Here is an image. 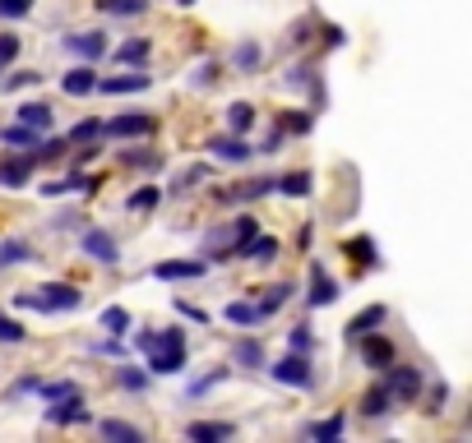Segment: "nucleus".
<instances>
[{
	"mask_svg": "<svg viewBox=\"0 0 472 443\" xmlns=\"http://www.w3.org/2000/svg\"><path fill=\"white\" fill-rule=\"evenodd\" d=\"M15 120L28 125V129H37V134H47V129L56 125V116H51L47 102H19V107H15Z\"/></svg>",
	"mask_w": 472,
	"mask_h": 443,
	"instance_id": "20",
	"label": "nucleus"
},
{
	"mask_svg": "<svg viewBox=\"0 0 472 443\" xmlns=\"http://www.w3.org/2000/svg\"><path fill=\"white\" fill-rule=\"evenodd\" d=\"M37 171V158L24 153V148H10V153H0V185L5 190H24Z\"/></svg>",
	"mask_w": 472,
	"mask_h": 443,
	"instance_id": "6",
	"label": "nucleus"
},
{
	"mask_svg": "<svg viewBox=\"0 0 472 443\" xmlns=\"http://www.w3.org/2000/svg\"><path fill=\"white\" fill-rule=\"evenodd\" d=\"M292 295H297V286H292V282H274V286L264 291V301H259V310H264V314H278V310H283V305L292 301Z\"/></svg>",
	"mask_w": 472,
	"mask_h": 443,
	"instance_id": "36",
	"label": "nucleus"
},
{
	"mask_svg": "<svg viewBox=\"0 0 472 443\" xmlns=\"http://www.w3.org/2000/svg\"><path fill=\"white\" fill-rule=\"evenodd\" d=\"M24 337H28V328H24V324H15L5 310H0V346H19Z\"/></svg>",
	"mask_w": 472,
	"mask_h": 443,
	"instance_id": "46",
	"label": "nucleus"
},
{
	"mask_svg": "<svg viewBox=\"0 0 472 443\" xmlns=\"http://www.w3.org/2000/svg\"><path fill=\"white\" fill-rule=\"evenodd\" d=\"M320 37H324V46H343V42H348V33H343L339 24H329V28H320Z\"/></svg>",
	"mask_w": 472,
	"mask_h": 443,
	"instance_id": "52",
	"label": "nucleus"
},
{
	"mask_svg": "<svg viewBox=\"0 0 472 443\" xmlns=\"http://www.w3.org/2000/svg\"><path fill=\"white\" fill-rule=\"evenodd\" d=\"M297 241H301V250H306V245L315 241V222H306V227H301V236H297Z\"/></svg>",
	"mask_w": 472,
	"mask_h": 443,
	"instance_id": "58",
	"label": "nucleus"
},
{
	"mask_svg": "<svg viewBox=\"0 0 472 443\" xmlns=\"http://www.w3.org/2000/svg\"><path fill=\"white\" fill-rule=\"evenodd\" d=\"M33 84H42V74H33V69H28V74H15V79H10L15 93H19V88H33Z\"/></svg>",
	"mask_w": 472,
	"mask_h": 443,
	"instance_id": "55",
	"label": "nucleus"
},
{
	"mask_svg": "<svg viewBox=\"0 0 472 443\" xmlns=\"http://www.w3.org/2000/svg\"><path fill=\"white\" fill-rule=\"evenodd\" d=\"M214 263L205 259V254H199V259H167V263H158L153 268V277L158 282H194V277H205Z\"/></svg>",
	"mask_w": 472,
	"mask_h": 443,
	"instance_id": "11",
	"label": "nucleus"
},
{
	"mask_svg": "<svg viewBox=\"0 0 472 443\" xmlns=\"http://www.w3.org/2000/svg\"><path fill=\"white\" fill-rule=\"evenodd\" d=\"M158 203H163V190H158V185H140V190L125 194V212H153Z\"/></svg>",
	"mask_w": 472,
	"mask_h": 443,
	"instance_id": "30",
	"label": "nucleus"
},
{
	"mask_svg": "<svg viewBox=\"0 0 472 443\" xmlns=\"http://www.w3.org/2000/svg\"><path fill=\"white\" fill-rule=\"evenodd\" d=\"M19 46H24V42H19V33H0V69H5V65L19 56Z\"/></svg>",
	"mask_w": 472,
	"mask_h": 443,
	"instance_id": "50",
	"label": "nucleus"
},
{
	"mask_svg": "<svg viewBox=\"0 0 472 443\" xmlns=\"http://www.w3.org/2000/svg\"><path fill=\"white\" fill-rule=\"evenodd\" d=\"M357 342H362V365H366V369H384L389 360H398L393 342H389L384 333H375V328H371V333H362Z\"/></svg>",
	"mask_w": 472,
	"mask_h": 443,
	"instance_id": "13",
	"label": "nucleus"
},
{
	"mask_svg": "<svg viewBox=\"0 0 472 443\" xmlns=\"http://www.w3.org/2000/svg\"><path fill=\"white\" fill-rule=\"evenodd\" d=\"M214 171H209V162H194V167H185L176 180H172V194H185V190H194L199 180H209Z\"/></svg>",
	"mask_w": 472,
	"mask_h": 443,
	"instance_id": "42",
	"label": "nucleus"
},
{
	"mask_svg": "<svg viewBox=\"0 0 472 443\" xmlns=\"http://www.w3.org/2000/svg\"><path fill=\"white\" fill-rule=\"evenodd\" d=\"M153 129H158V120H153L149 111H121V116L102 120V139H111V143H125V139H149Z\"/></svg>",
	"mask_w": 472,
	"mask_h": 443,
	"instance_id": "5",
	"label": "nucleus"
},
{
	"mask_svg": "<svg viewBox=\"0 0 472 443\" xmlns=\"http://www.w3.org/2000/svg\"><path fill=\"white\" fill-rule=\"evenodd\" d=\"M268 190H274V180H268V176H250V180H241L236 190H218V203H255V199H264Z\"/></svg>",
	"mask_w": 472,
	"mask_h": 443,
	"instance_id": "16",
	"label": "nucleus"
},
{
	"mask_svg": "<svg viewBox=\"0 0 472 443\" xmlns=\"http://www.w3.org/2000/svg\"><path fill=\"white\" fill-rule=\"evenodd\" d=\"M223 319H227V324H236V328H255V324H264L268 314H264L255 301H232V305L223 310Z\"/></svg>",
	"mask_w": 472,
	"mask_h": 443,
	"instance_id": "28",
	"label": "nucleus"
},
{
	"mask_svg": "<svg viewBox=\"0 0 472 443\" xmlns=\"http://www.w3.org/2000/svg\"><path fill=\"white\" fill-rule=\"evenodd\" d=\"M176 314H185V319H194V324H209L205 310H194V305H185V301H176Z\"/></svg>",
	"mask_w": 472,
	"mask_h": 443,
	"instance_id": "56",
	"label": "nucleus"
},
{
	"mask_svg": "<svg viewBox=\"0 0 472 443\" xmlns=\"http://www.w3.org/2000/svg\"><path fill=\"white\" fill-rule=\"evenodd\" d=\"M393 407H398V402H393V393H389L384 384H375V388L362 397V416H366V420H384Z\"/></svg>",
	"mask_w": 472,
	"mask_h": 443,
	"instance_id": "26",
	"label": "nucleus"
},
{
	"mask_svg": "<svg viewBox=\"0 0 472 443\" xmlns=\"http://www.w3.org/2000/svg\"><path fill=\"white\" fill-rule=\"evenodd\" d=\"M93 84H98V74H93V65L84 60V65H75V69H65L60 93H65V98H89V93H93Z\"/></svg>",
	"mask_w": 472,
	"mask_h": 443,
	"instance_id": "17",
	"label": "nucleus"
},
{
	"mask_svg": "<svg viewBox=\"0 0 472 443\" xmlns=\"http://www.w3.org/2000/svg\"><path fill=\"white\" fill-rule=\"evenodd\" d=\"M255 120H259V111H255L250 102H232V107H227V129H232V134H250Z\"/></svg>",
	"mask_w": 472,
	"mask_h": 443,
	"instance_id": "33",
	"label": "nucleus"
},
{
	"mask_svg": "<svg viewBox=\"0 0 472 443\" xmlns=\"http://www.w3.org/2000/svg\"><path fill=\"white\" fill-rule=\"evenodd\" d=\"M283 84H288V88H297V93H306V88H315V84H320V79H315V65H310V60H301V65H292V69L283 74Z\"/></svg>",
	"mask_w": 472,
	"mask_h": 443,
	"instance_id": "41",
	"label": "nucleus"
},
{
	"mask_svg": "<svg viewBox=\"0 0 472 443\" xmlns=\"http://www.w3.org/2000/svg\"><path fill=\"white\" fill-rule=\"evenodd\" d=\"M111 56H116L125 69H144V65H149V56H153V42H149V37H130V42H121Z\"/></svg>",
	"mask_w": 472,
	"mask_h": 443,
	"instance_id": "19",
	"label": "nucleus"
},
{
	"mask_svg": "<svg viewBox=\"0 0 472 443\" xmlns=\"http://www.w3.org/2000/svg\"><path fill=\"white\" fill-rule=\"evenodd\" d=\"M144 88H153V74H144V69L107 74V79L93 84V93H102V98H125V93H144Z\"/></svg>",
	"mask_w": 472,
	"mask_h": 443,
	"instance_id": "7",
	"label": "nucleus"
},
{
	"mask_svg": "<svg viewBox=\"0 0 472 443\" xmlns=\"http://www.w3.org/2000/svg\"><path fill=\"white\" fill-rule=\"evenodd\" d=\"M278 129H283L288 139H306V134L315 129V111H306V107H297V111H283V116H278Z\"/></svg>",
	"mask_w": 472,
	"mask_h": 443,
	"instance_id": "27",
	"label": "nucleus"
},
{
	"mask_svg": "<svg viewBox=\"0 0 472 443\" xmlns=\"http://www.w3.org/2000/svg\"><path fill=\"white\" fill-rule=\"evenodd\" d=\"M134 351H144L149 375H185V328H144L134 333Z\"/></svg>",
	"mask_w": 472,
	"mask_h": 443,
	"instance_id": "1",
	"label": "nucleus"
},
{
	"mask_svg": "<svg viewBox=\"0 0 472 443\" xmlns=\"http://www.w3.org/2000/svg\"><path fill=\"white\" fill-rule=\"evenodd\" d=\"M232 227H236V245H241V241H250V236L259 232V217H255V212H241V217H232ZM232 254H236V250H232Z\"/></svg>",
	"mask_w": 472,
	"mask_h": 443,
	"instance_id": "48",
	"label": "nucleus"
},
{
	"mask_svg": "<svg viewBox=\"0 0 472 443\" xmlns=\"http://www.w3.org/2000/svg\"><path fill=\"white\" fill-rule=\"evenodd\" d=\"M384 319H389V305H371V310H362V314H357V319L348 324V337L357 342L362 333H371V328H380Z\"/></svg>",
	"mask_w": 472,
	"mask_h": 443,
	"instance_id": "34",
	"label": "nucleus"
},
{
	"mask_svg": "<svg viewBox=\"0 0 472 443\" xmlns=\"http://www.w3.org/2000/svg\"><path fill=\"white\" fill-rule=\"evenodd\" d=\"M232 434H236V425H227V420H190L185 425L190 443H218V438H232Z\"/></svg>",
	"mask_w": 472,
	"mask_h": 443,
	"instance_id": "18",
	"label": "nucleus"
},
{
	"mask_svg": "<svg viewBox=\"0 0 472 443\" xmlns=\"http://www.w3.org/2000/svg\"><path fill=\"white\" fill-rule=\"evenodd\" d=\"M33 0H0V19H28Z\"/></svg>",
	"mask_w": 472,
	"mask_h": 443,
	"instance_id": "51",
	"label": "nucleus"
},
{
	"mask_svg": "<svg viewBox=\"0 0 472 443\" xmlns=\"http://www.w3.org/2000/svg\"><path fill=\"white\" fill-rule=\"evenodd\" d=\"M268 369V379L274 384H283V388H315V365H310V355H301V351H288V355H278L274 365H264Z\"/></svg>",
	"mask_w": 472,
	"mask_h": 443,
	"instance_id": "3",
	"label": "nucleus"
},
{
	"mask_svg": "<svg viewBox=\"0 0 472 443\" xmlns=\"http://www.w3.org/2000/svg\"><path fill=\"white\" fill-rule=\"evenodd\" d=\"M121 162L125 167H140V171H158L163 153H153V148H121Z\"/></svg>",
	"mask_w": 472,
	"mask_h": 443,
	"instance_id": "38",
	"label": "nucleus"
},
{
	"mask_svg": "<svg viewBox=\"0 0 472 443\" xmlns=\"http://www.w3.org/2000/svg\"><path fill=\"white\" fill-rule=\"evenodd\" d=\"M348 259L357 263V268H380V250H375V241L371 236H357V241H348Z\"/></svg>",
	"mask_w": 472,
	"mask_h": 443,
	"instance_id": "32",
	"label": "nucleus"
},
{
	"mask_svg": "<svg viewBox=\"0 0 472 443\" xmlns=\"http://www.w3.org/2000/svg\"><path fill=\"white\" fill-rule=\"evenodd\" d=\"M343 429H348V416H343V411H333L329 420H315V425H306L301 434H306V438H315V443H333V438H343Z\"/></svg>",
	"mask_w": 472,
	"mask_h": 443,
	"instance_id": "24",
	"label": "nucleus"
},
{
	"mask_svg": "<svg viewBox=\"0 0 472 443\" xmlns=\"http://www.w3.org/2000/svg\"><path fill=\"white\" fill-rule=\"evenodd\" d=\"M79 250L93 259V263H102V268H116L121 263V245H116V236H107V232H84L79 236Z\"/></svg>",
	"mask_w": 472,
	"mask_h": 443,
	"instance_id": "10",
	"label": "nucleus"
},
{
	"mask_svg": "<svg viewBox=\"0 0 472 443\" xmlns=\"http://www.w3.org/2000/svg\"><path fill=\"white\" fill-rule=\"evenodd\" d=\"M176 5H194V0H176Z\"/></svg>",
	"mask_w": 472,
	"mask_h": 443,
	"instance_id": "59",
	"label": "nucleus"
},
{
	"mask_svg": "<svg viewBox=\"0 0 472 443\" xmlns=\"http://www.w3.org/2000/svg\"><path fill=\"white\" fill-rule=\"evenodd\" d=\"M98 434H102V438H111V443H144V438H149L140 425H130V420H111V416H107V420H98Z\"/></svg>",
	"mask_w": 472,
	"mask_h": 443,
	"instance_id": "23",
	"label": "nucleus"
},
{
	"mask_svg": "<svg viewBox=\"0 0 472 443\" xmlns=\"http://www.w3.org/2000/svg\"><path fill=\"white\" fill-rule=\"evenodd\" d=\"M310 346H315L310 328H306V324H297V328L288 333V351H301V355H310Z\"/></svg>",
	"mask_w": 472,
	"mask_h": 443,
	"instance_id": "49",
	"label": "nucleus"
},
{
	"mask_svg": "<svg viewBox=\"0 0 472 443\" xmlns=\"http://www.w3.org/2000/svg\"><path fill=\"white\" fill-rule=\"evenodd\" d=\"M380 375H384L380 384L393 393V402H417V397H422V369H417V365H398V360H389Z\"/></svg>",
	"mask_w": 472,
	"mask_h": 443,
	"instance_id": "4",
	"label": "nucleus"
},
{
	"mask_svg": "<svg viewBox=\"0 0 472 443\" xmlns=\"http://www.w3.org/2000/svg\"><path fill=\"white\" fill-rule=\"evenodd\" d=\"M232 259H250V263H274L278 259V236H264V232H255L250 241H241L236 245V254Z\"/></svg>",
	"mask_w": 472,
	"mask_h": 443,
	"instance_id": "15",
	"label": "nucleus"
},
{
	"mask_svg": "<svg viewBox=\"0 0 472 443\" xmlns=\"http://www.w3.org/2000/svg\"><path fill=\"white\" fill-rule=\"evenodd\" d=\"M37 375H24V379H15V388H10V397H24V393H37Z\"/></svg>",
	"mask_w": 472,
	"mask_h": 443,
	"instance_id": "54",
	"label": "nucleus"
},
{
	"mask_svg": "<svg viewBox=\"0 0 472 443\" xmlns=\"http://www.w3.org/2000/svg\"><path fill=\"white\" fill-rule=\"evenodd\" d=\"M84 305V291L70 282H47L37 291H19L15 295V310H37V314H70Z\"/></svg>",
	"mask_w": 472,
	"mask_h": 443,
	"instance_id": "2",
	"label": "nucleus"
},
{
	"mask_svg": "<svg viewBox=\"0 0 472 443\" xmlns=\"http://www.w3.org/2000/svg\"><path fill=\"white\" fill-rule=\"evenodd\" d=\"M98 324H102V333H107V337H125V333H130V310H121V305H107Z\"/></svg>",
	"mask_w": 472,
	"mask_h": 443,
	"instance_id": "40",
	"label": "nucleus"
},
{
	"mask_svg": "<svg viewBox=\"0 0 472 443\" xmlns=\"http://www.w3.org/2000/svg\"><path fill=\"white\" fill-rule=\"evenodd\" d=\"M116 384H121L125 393H149L153 375H149V369H134V365H121V369H116Z\"/></svg>",
	"mask_w": 472,
	"mask_h": 443,
	"instance_id": "37",
	"label": "nucleus"
},
{
	"mask_svg": "<svg viewBox=\"0 0 472 443\" xmlns=\"http://www.w3.org/2000/svg\"><path fill=\"white\" fill-rule=\"evenodd\" d=\"M339 291H343V286L333 282V277L324 273V263L315 259V263H310V286H306V305H310V310H324V305L339 301Z\"/></svg>",
	"mask_w": 472,
	"mask_h": 443,
	"instance_id": "9",
	"label": "nucleus"
},
{
	"mask_svg": "<svg viewBox=\"0 0 472 443\" xmlns=\"http://www.w3.org/2000/svg\"><path fill=\"white\" fill-rule=\"evenodd\" d=\"M37 259V250L28 245V241H5V245H0V268H15V263H33Z\"/></svg>",
	"mask_w": 472,
	"mask_h": 443,
	"instance_id": "35",
	"label": "nucleus"
},
{
	"mask_svg": "<svg viewBox=\"0 0 472 443\" xmlns=\"http://www.w3.org/2000/svg\"><path fill=\"white\" fill-rule=\"evenodd\" d=\"M37 393L47 402H60V397H79V384L75 379H56V384H37Z\"/></svg>",
	"mask_w": 472,
	"mask_h": 443,
	"instance_id": "45",
	"label": "nucleus"
},
{
	"mask_svg": "<svg viewBox=\"0 0 472 443\" xmlns=\"http://www.w3.org/2000/svg\"><path fill=\"white\" fill-rule=\"evenodd\" d=\"M47 420H51V425H84V420H89V411H84V402H79V397H60V402H51V407H47Z\"/></svg>",
	"mask_w": 472,
	"mask_h": 443,
	"instance_id": "21",
	"label": "nucleus"
},
{
	"mask_svg": "<svg viewBox=\"0 0 472 443\" xmlns=\"http://www.w3.org/2000/svg\"><path fill=\"white\" fill-rule=\"evenodd\" d=\"M223 379H227V369H214V375H205V379H194V384H190L185 393H190V397H205V393H214V388H218Z\"/></svg>",
	"mask_w": 472,
	"mask_h": 443,
	"instance_id": "47",
	"label": "nucleus"
},
{
	"mask_svg": "<svg viewBox=\"0 0 472 443\" xmlns=\"http://www.w3.org/2000/svg\"><path fill=\"white\" fill-rule=\"evenodd\" d=\"M98 185H102V176L70 171V176H56V180H47V185H42V194H47V199H60V194H98Z\"/></svg>",
	"mask_w": 472,
	"mask_h": 443,
	"instance_id": "14",
	"label": "nucleus"
},
{
	"mask_svg": "<svg viewBox=\"0 0 472 443\" xmlns=\"http://www.w3.org/2000/svg\"><path fill=\"white\" fill-rule=\"evenodd\" d=\"M259 60H264L259 42H236V46H232V69H236V74H255Z\"/></svg>",
	"mask_w": 472,
	"mask_h": 443,
	"instance_id": "31",
	"label": "nucleus"
},
{
	"mask_svg": "<svg viewBox=\"0 0 472 443\" xmlns=\"http://www.w3.org/2000/svg\"><path fill=\"white\" fill-rule=\"evenodd\" d=\"M0 143H10V148H24V153H33V148L42 143V134H37V129H28V125H10V129H0Z\"/></svg>",
	"mask_w": 472,
	"mask_h": 443,
	"instance_id": "39",
	"label": "nucleus"
},
{
	"mask_svg": "<svg viewBox=\"0 0 472 443\" xmlns=\"http://www.w3.org/2000/svg\"><path fill=\"white\" fill-rule=\"evenodd\" d=\"M98 15H111V19H140L149 10V0H93Z\"/></svg>",
	"mask_w": 472,
	"mask_h": 443,
	"instance_id": "29",
	"label": "nucleus"
},
{
	"mask_svg": "<svg viewBox=\"0 0 472 443\" xmlns=\"http://www.w3.org/2000/svg\"><path fill=\"white\" fill-rule=\"evenodd\" d=\"M89 351H93V355H121V337H102V342H93Z\"/></svg>",
	"mask_w": 472,
	"mask_h": 443,
	"instance_id": "53",
	"label": "nucleus"
},
{
	"mask_svg": "<svg viewBox=\"0 0 472 443\" xmlns=\"http://www.w3.org/2000/svg\"><path fill=\"white\" fill-rule=\"evenodd\" d=\"M218 79H223V60H199V69H194L190 84H194V88H214Z\"/></svg>",
	"mask_w": 472,
	"mask_h": 443,
	"instance_id": "44",
	"label": "nucleus"
},
{
	"mask_svg": "<svg viewBox=\"0 0 472 443\" xmlns=\"http://www.w3.org/2000/svg\"><path fill=\"white\" fill-rule=\"evenodd\" d=\"M205 148H209L214 162H232V167H246L255 158V148L246 143V134H214Z\"/></svg>",
	"mask_w": 472,
	"mask_h": 443,
	"instance_id": "8",
	"label": "nucleus"
},
{
	"mask_svg": "<svg viewBox=\"0 0 472 443\" xmlns=\"http://www.w3.org/2000/svg\"><path fill=\"white\" fill-rule=\"evenodd\" d=\"M445 397H449V384H435V388H431V411H445V407H440Z\"/></svg>",
	"mask_w": 472,
	"mask_h": 443,
	"instance_id": "57",
	"label": "nucleus"
},
{
	"mask_svg": "<svg viewBox=\"0 0 472 443\" xmlns=\"http://www.w3.org/2000/svg\"><path fill=\"white\" fill-rule=\"evenodd\" d=\"M93 139H102V120H98V116H89V120H79V125L65 129V143H93Z\"/></svg>",
	"mask_w": 472,
	"mask_h": 443,
	"instance_id": "43",
	"label": "nucleus"
},
{
	"mask_svg": "<svg viewBox=\"0 0 472 443\" xmlns=\"http://www.w3.org/2000/svg\"><path fill=\"white\" fill-rule=\"evenodd\" d=\"M274 190L288 194V199H310L315 194V171H288V176L274 180Z\"/></svg>",
	"mask_w": 472,
	"mask_h": 443,
	"instance_id": "22",
	"label": "nucleus"
},
{
	"mask_svg": "<svg viewBox=\"0 0 472 443\" xmlns=\"http://www.w3.org/2000/svg\"><path fill=\"white\" fill-rule=\"evenodd\" d=\"M60 46L70 51V56H79V60H102L107 51H111V42H107V33H70V37H60Z\"/></svg>",
	"mask_w": 472,
	"mask_h": 443,
	"instance_id": "12",
	"label": "nucleus"
},
{
	"mask_svg": "<svg viewBox=\"0 0 472 443\" xmlns=\"http://www.w3.org/2000/svg\"><path fill=\"white\" fill-rule=\"evenodd\" d=\"M232 365H236V369H264L268 360H264V346H259V337H241V342L232 346Z\"/></svg>",
	"mask_w": 472,
	"mask_h": 443,
	"instance_id": "25",
	"label": "nucleus"
}]
</instances>
